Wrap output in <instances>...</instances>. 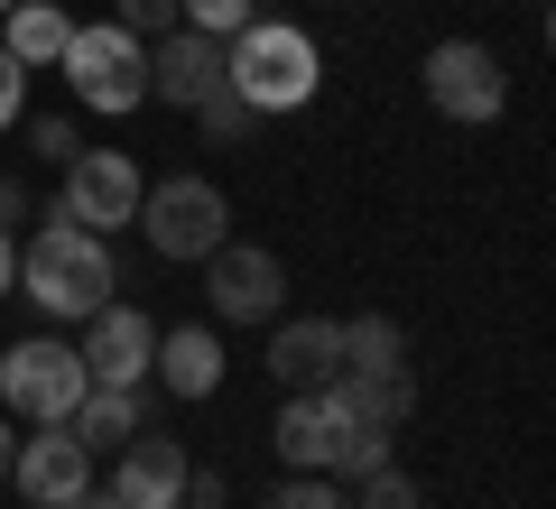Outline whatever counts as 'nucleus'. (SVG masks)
<instances>
[{
  "mask_svg": "<svg viewBox=\"0 0 556 509\" xmlns=\"http://www.w3.org/2000/svg\"><path fill=\"white\" fill-rule=\"evenodd\" d=\"M20 296L28 306H47L56 325H84L93 306H112V251H102V232H84V222H38L20 251Z\"/></svg>",
  "mask_w": 556,
  "mask_h": 509,
  "instance_id": "f257e3e1",
  "label": "nucleus"
},
{
  "mask_svg": "<svg viewBox=\"0 0 556 509\" xmlns=\"http://www.w3.org/2000/svg\"><path fill=\"white\" fill-rule=\"evenodd\" d=\"M223 84H232V93L251 102L260 120H269V112H298V102H316L325 56H316V38H306V28L251 20L241 38H223Z\"/></svg>",
  "mask_w": 556,
  "mask_h": 509,
  "instance_id": "f03ea898",
  "label": "nucleus"
},
{
  "mask_svg": "<svg viewBox=\"0 0 556 509\" xmlns=\"http://www.w3.org/2000/svg\"><path fill=\"white\" fill-rule=\"evenodd\" d=\"M84 353L75 343H56V333H28V343H10L0 353V408L28 417V427H65V417L84 408Z\"/></svg>",
  "mask_w": 556,
  "mask_h": 509,
  "instance_id": "7ed1b4c3",
  "label": "nucleus"
},
{
  "mask_svg": "<svg viewBox=\"0 0 556 509\" xmlns=\"http://www.w3.org/2000/svg\"><path fill=\"white\" fill-rule=\"evenodd\" d=\"M139 232H149L159 259H204L232 241V204L204 177H159V186H139Z\"/></svg>",
  "mask_w": 556,
  "mask_h": 509,
  "instance_id": "20e7f679",
  "label": "nucleus"
},
{
  "mask_svg": "<svg viewBox=\"0 0 556 509\" xmlns=\"http://www.w3.org/2000/svg\"><path fill=\"white\" fill-rule=\"evenodd\" d=\"M56 65H65V84H75L84 112H130V102H149V47H139L121 20L75 28Z\"/></svg>",
  "mask_w": 556,
  "mask_h": 509,
  "instance_id": "39448f33",
  "label": "nucleus"
},
{
  "mask_svg": "<svg viewBox=\"0 0 556 509\" xmlns=\"http://www.w3.org/2000/svg\"><path fill=\"white\" fill-rule=\"evenodd\" d=\"M278 296H288L278 251H260V241H223V251H204V306H214V325H269Z\"/></svg>",
  "mask_w": 556,
  "mask_h": 509,
  "instance_id": "423d86ee",
  "label": "nucleus"
},
{
  "mask_svg": "<svg viewBox=\"0 0 556 509\" xmlns=\"http://www.w3.org/2000/svg\"><path fill=\"white\" fill-rule=\"evenodd\" d=\"M139 157L130 149H75L65 157V222H84V232H121V222H139Z\"/></svg>",
  "mask_w": 556,
  "mask_h": 509,
  "instance_id": "0eeeda50",
  "label": "nucleus"
},
{
  "mask_svg": "<svg viewBox=\"0 0 556 509\" xmlns=\"http://www.w3.org/2000/svg\"><path fill=\"white\" fill-rule=\"evenodd\" d=\"M427 102H437L445 120H501L510 112V75H501L492 47L445 38V47H427Z\"/></svg>",
  "mask_w": 556,
  "mask_h": 509,
  "instance_id": "6e6552de",
  "label": "nucleus"
},
{
  "mask_svg": "<svg viewBox=\"0 0 556 509\" xmlns=\"http://www.w3.org/2000/svg\"><path fill=\"white\" fill-rule=\"evenodd\" d=\"M75 353H84V380H93V390H139L149 361H159V325L139 306H93Z\"/></svg>",
  "mask_w": 556,
  "mask_h": 509,
  "instance_id": "1a4fd4ad",
  "label": "nucleus"
},
{
  "mask_svg": "<svg viewBox=\"0 0 556 509\" xmlns=\"http://www.w3.org/2000/svg\"><path fill=\"white\" fill-rule=\"evenodd\" d=\"M186 445L177 435H159V427H139L130 445H121V463H112V500L121 509H186Z\"/></svg>",
  "mask_w": 556,
  "mask_h": 509,
  "instance_id": "9d476101",
  "label": "nucleus"
},
{
  "mask_svg": "<svg viewBox=\"0 0 556 509\" xmlns=\"http://www.w3.org/2000/svg\"><path fill=\"white\" fill-rule=\"evenodd\" d=\"M10 482L28 491V509H65V500L93 491V454L75 445V427H38L20 445V463H10Z\"/></svg>",
  "mask_w": 556,
  "mask_h": 509,
  "instance_id": "9b49d317",
  "label": "nucleus"
},
{
  "mask_svg": "<svg viewBox=\"0 0 556 509\" xmlns=\"http://www.w3.org/2000/svg\"><path fill=\"white\" fill-rule=\"evenodd\" d=\"M214 84H223V38H195V28H167V38H149V93H159V102L195 112Z\"/></svg>",
  "mask_w": 556,
  "mask_h": 509,
  "instance_id": "f8f14e48",
  "label": "nucleus"
},
{
  "mask_svg": "<svg viewBox=\"0 0 556 509\" xmlns=\"http://www.w3.org/2000/svg\"><path fill=\"white\" fill-rule=\"evenodd\" d=\"M325 408L343 417V427H371V435H399L417 408V380L408 371H334L325 380Z\"/></svg>",
  "mask_w": 556,
  "mask_h": 509,
  "instance_id": "ddd939ff",
  "label": "nucleus"
},
{
  "mask_svg": "<svg viewBox=\"0 0 556 509\" xmlns=\"http://www.w3.org/2000/svg\"><path fill=\"white\" fill-rule=\"evenodd\" d=\"M278 463L298 472H334V445H343V417L325 408V390H288V408H278Z\"/></svg>",
  "mask_w": 556,
  "mask_h": 509,
  "instance_id": "4468645a",
  "label": "nucleus"
},
{
  "mask_svg": "<svg viewBox=\"0 0 556 509\" xmlns=\"http://www.w3.org/2000/svg\"><path fill=\"white\" fill-rule=\"evenodd\" d=\"M149 371H159L177 398H214V390H223V333H204V325H159V361H149Z\"/></svg>",
  "mask_w": 556,
  "mask_h": 509,
  "instance_id": "2eb2a0df",
  "label": "nucleus"
},
{
  "mask_svg": "<svg viewBox=\"0 0 556 509\" xmlns=\"http://www.w3.org/2000/svg\"><path fill=\"white\" fill-rule=\"evenodd\" d=\"M269 371H278V390H325V380L343 371V353H334V325H325V315H298V325H278V343H269Z\"/></svg>",
  "mask_w": 556,
  "mask_h": 509,
  "instance_id": "dca6fc26",
  "label": "nucleus"
},
{
  "mask_svg": "<svg viewBox=\"0 0 556 509\" xmlns=\"http://www.w3.org/2000/svg\"><path fill=\"white\" fill-rule=\"evenodd\" d=\"M65 38H75V20H65L56 0H10V10H0V47H10L28 75H38V65H56Z\"/></svg>",
  "mask_w": 556,
  "mask_h": 509,
  "instance_id": "f3484780",
  "label": "nucleus"
},
{
  "mask_svg": "<svg viewBox=\"0 0 556 509\" xmlns=\"http://www.w3.org/2000/svg\"><path fill=\"white\" fill-rule=\"evenodd\" d=\"M65 427H75V445L84 454H102V445H130L139 427H149V390H84V408L65 417Z\"/></svg>",
  "mask_w": 556,
  "mask_h": 509,
  "instance_id": "a211bd4d",
  "label": "nucleus"
},
{
  "mask_svg": "<svg viewBox=\"0 0 556 509\" xmlns=\"http://www.w3.org/2000/svg\"><path fill=\"white\" fill-rule=\"evenodd\" d=\"M334 353H343V371H399V325L353 315V325H334Z\"/></svg>",
  "mask_w": 556,
  "mask_h": 509,
  "instance_id": "6ab92c4d",
  "label": "nucleus"
},
{
  "mask_svg": "<svg viewBox=\"0 0 556 509\" xmlns=\"http://www.w3.org/2000/svg\"><path fill=\"white\" fill-rule=\"evenodd\" d=\"M260 10L251 0H177V28H195V38H241Z\"/></svg>",
  "mask_w": 556,
  "mask_h": 509,
  "instance_id": "aec40b11",
  "label": "nucleus"
},
{
  "mask_svg": "<svg viewBox=\"0 0 556 509\" xmlns=\"http://www.w3.org/2000/svg\"><path fill=\"white\" fill-rule=\"evenodd\" d=\"M195 112H204V130H214V139H251V130H260V112L232 93V84H214V93H204Z\"/></svg>",
  "mask_w": 556,
  "mask_h": 509,
  "instance_id": "412c9836",
  "label": "nucleus"
},
{
  "mask_svg": "<svg viewBox=\"0 0 556 509\" xmlns=\"http://www.w3.org/2000/svg\"><path fill=\"white\" fill-rule=\"evenodd\" d=\"M269 509H353V500H343L334 472H298V482H278V491H269Z\"/></svg>",
  "mask_w": 556,
  "mask_h": 509,
  "instance_id": "4be33fe9",
  "label": "nucleus"
},
{
  "mask_svg": "<svg viewBox=\"0 0 556 509\" xmlns=\"http://www.w3.org/2000/svg\"><path fill=\"white\" fill-rule=\"evenodd\" d=\"M353 509H427V500H417V482H408V472H399V463H380V472H362Z\"/></svg>",
  "mask_w": 556,
  "mask_h": 509,
  "instance_id": "5701e85b",
  "label": "nucleus"
},
{
  "mask_svg": "<svg viewBox=\"0 0 556 509\" xmlns=\"http://www.w3.org/2000/svg\"><path fill=\"white\" fill-rule=\"evenodd\" d=\"M380 463H390V435L343 427V445H334V472H343V482H362V472H380Z\"/></svg>",
  "mask_w": 556,
  "mask_h": 509,
  "instance_id": "b1692460",
  "label": "nucleus"
},
{
  "mask_svg": "<svg viewBox=\"0 0 556 509\" xmlns=\"http://www.w3.org/2000/svg\"><path fill=\"white\" fill-rule=\"evenodd\" d=\"M112 20L149 47V38H167V28H177V0H112Z\"/></svg>",
  "mask_w": 556,
  "mask_h": 509,
  "instance_id": "393cba45",
  "label": "nucleus"
},
{
  "mask_svg": "<svg viewBox=\"0 0 556 509\" xmlns=\"http://www.w3.org/2000/svg\"><path fill=\"white\" fill-rule=\"evenodd\" d=\"M28 149H38V157H56V167H65V157H75L84 139H75V120H56V112H47V120H28Z\"/></svg>",
  "mask_w": 556,
  "mask_h": 509,
  "instance_id": "a878e982",
  "label": "nucleus"
},
{
  "mask_svg": "<svg viewBox=\"0 0 556 509\" xmlns=\"http://www.w3.org/2000/svg\"><path fill=\"white\" fill-rule=\"evenodd\" d=\"M20 112H28V65L10 56V47H0V130H10Z\"/></svg>",
  "mask_w": 556,
  "mask_h": 509,
  "instance_id": "bb28decb",
  "label": "nucleus"
},
{
  "mask_svg": "<svg viewBox=\"0 0 556 509\" xmlns=\"http://www.w3.org/2000/svg\"><path fill=\"white\" fill-rule=\"evenodd\" d=\"M20 214H28V186H20V177H0V232H10Z\"/></svg>",
  "mask_w": 556,
  "mask_h": 509,
  "instance_id": "cd10ccee",
  "label": "nucleus"
},
{
  "mask_svg": "<svg viewBox=\"0 0 556 509\" xmlns=\"http://www.w3.org/2000/svg\"><path fill=\"white\" fill-rule=\"evenodd\" d=\"M0 296H20V241L0 232Z\"/></svg>",
  "mask_w": 556,
  "mask_h": 509,
  "instance_id": "c85d7f7f",
  "label": "nucleus"
},
{
  "mask_svg": "<svg viewBox=\"0 0 556 509\" xmlns=\"http://www.w3.org/2000/svg\"><path fill=\"white\" fill-rule=\"evenodd\" d=\"M10 463H20V435H10V417H0V482H10Z\"/></svg>",
  "mask_w": 556,
  "mask_h": 509,
  "instance_id": "c756f323",
  "label": "nucleus"
},
{
  "mask_svg": "<svg viewBox=\"0 0 556 509\" xmlns=\"http://www.w3.org/2000/svg\"><path fill=\"white\" fill-rule=\"evenodd\" d=\"M65 509H121V500H112V491H84V500H65Z\"/></svg>",
  "mask_w": 556,
  "mask_h": 509,
  "instance_id": "7c9ffc66",
  "label": "nucleus"
},
{
  "mask_svg": "<svg viewBox=\"0 0 556 509\" xmlns=\"http://www.w3.org/2000/svg\"><path fill=\"white\" fill-rule=\"evenodd\" d=\"M186 509H223V500H186Z\"/></svg>",
  "mask_w": 556,
  "mask_h": 509,
  "instance_id": "2f4dec72",
  "label": "nucleus"
},
{
  "mask_svg": "<svg viewBox=\"0 0 556 509\" xmlns=\"http://www.w3.org/2000/svg\"><path fill=\"white\" fill-rule=\"evenodd\" d=\"M0 10H10V0H0Z\"/></svg>",
  "mask_w": 556,
  "mask_h": 509,
  "instance_id": "473e14b6",
  "label": "nucleus"
}]
</instances>
